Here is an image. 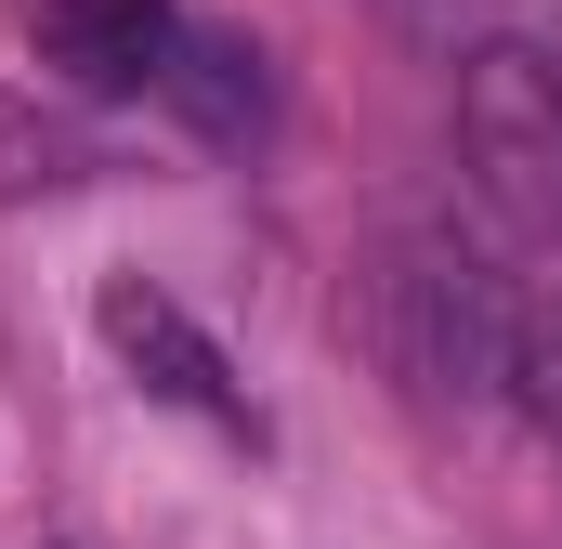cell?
Instances as JSON below:
<instances>
[{
    "label": "cell",
    "mask_w": 562,
    "mask_h": 549,
    "mask_svg": "<svg viewBox=\"0 0 562 549\" xmlns=\"http://www.w3.org/2000/svg\"><path fill=\"white\" fill-rule=\"evenodd\" d=\"M353 327H367V354H380V380L406 393V406H484V393H510V301H497V274L471 262L458 236H393L367 288H353Z\"/></svg>",
    "instance_id": "obj_1"
},
{
    "label": "cell",
    "mask_w": 562,
    "mask_h": 549,
    "mask_svg": "<svg viewBox=\"0 0 562 549\" xmlns=\"http://www.w3.org/2000/svg\"><path fill=\"white\" fill-rule=\"evenodd\" d=\"M458 157H471V197L497 210V236L562 249V53L537 40H471L458 53Z\"/></svg>",
    "instance_id": "obj_2"
},
{
    "label": "cell",
    "mask_w": 562,
    "mask_h": 549,
    "mask_svg": "<svg viewBox=\"0 0 562 549\" xmlns=\"http://www.w3.org/2000/svg\"><path fill=\"white\" fill-rule=\"evenodd\" d=\"M105 354L132 367L157 406H196V418H223V432H249V393H236V367H223V340L170 301V288H144V274H105Z\"/></svg>",
    "instance_id": "obj_3"
},
{
    "label": "cell",
    "mask_w": 562,
    "mask_h": 549,
    "mask_svg": "<svg viewBox=\"0 0 562 549\" xmlns=\"http://www.w3.org/2000/svg\"><path fill=\"white\" fill-rule=\"evenodd\" d=\"M26 26H40V66L66 92H157L170 79V40H183L170 0H40Z\"/></svg>",
    "instance_id": "obj_4"
},
{
    "label": "cell",
    "mask_w": 562,
    "mask_h": 549,
    "mask_svg": "<svg viewBox=\"0 0 562 549\" xmlns=\"http://www.w3.org/2000/svg\"><path fill=\"white\" fill-rule=\"evenodd\" d=\"M157 92H170L210 144H249V132H262V53H249V40H223V26H183Z\"/></svg>",
    "instance_id": "obj_5"
},
{
    "label": "cell",
    "mask_w": 562,
    "mask_h": 549,
    "mask_svg": "<svg viewBox=\"0 0 562 549\" xmlns=\"http://www.w3.org/2000/svg\"><path fill=\"white\" fill-rule=\"evenodd\" d=\"M66 183H92V132L40 119V105H0V197H66Z\"/></svg>",
    "instance_id": "obj_6"
},
{
    "label": "cell",
    "mask_w": 562,
    "mask_h": 549,
    "mask_svg": "<svg viewBox=\"0 0 562 549\" xmlns=\"http://www.w3.org/2000/svg\"><path fill=\"white\" fill-rule=\"evenodd\" d=\"M510 406L562 445V301H537V314L510 327Z\"/></svg>",
    "instance_id": "obj_7"
},
{
    "label": "cell",
    "mask_w": 562,
    "mask_h": 549,
    "mask_svg": "<svg viewBox=\"0 0 562 549\" xmlns=\"http://www.w3.org/2000/svg\"><path fill=\"white\" fill-rule=\"evenodd\" d=\"M380 13H393L419 53H445V66H458L471 40H497V0H380Z\"/></svg>",
    "instance_id": "obj_8"
}]
</instances>
